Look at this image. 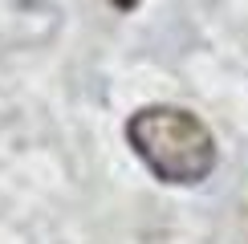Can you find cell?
I'll return each instance as SVG.
<instances>
[{"instance_id":"obj_1","label":"cell","mask_w":248,"mask_h":244,"mask_svg":"<svg viewBox=\"0 0 248 244\" xmlns=\"http://www.w3.org/2000/svg\"><path fill=\"white\" fill-rule=\"evenodd\" d=\"M126 142L163 183L195 187L216 171V138L208 122L183 106H142L126 118Z\"/></svg>"},{"instance_id":"obj_2","label":"cell","mask_w":248,"mask_h":244,"mask_svg":"<svg viewBox=\"0 0 248 244\" xmlns=\"http://www.w3.org/2000/svg\"><path fill=\"white\" fill-rule=\"evenodd\" d=\"M110 4L122 8V13H134V8H139V0H110Z\"/></svg>"}]
</instances>
